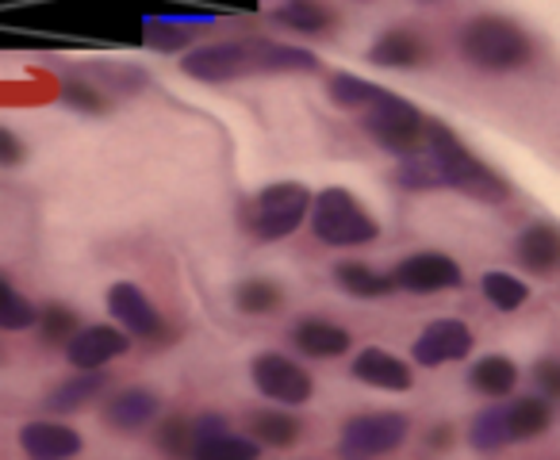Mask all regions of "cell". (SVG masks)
Wrapping results in <instances>:
<instances>
[{"instance_id":"cell-8","label":"cell","mask_w":560,"mask_h":460,"mask_svg":"<svg viewBox=\"0 0 560 460\" xmlns=\"http://www.w3.org/2000/svg\"><path fill=\"white\" fill-rule=\"evenodd\" d=\"M180 73L200 85H231V81L254 78V55H249V39L234 43H208V47H192L180 55Z\"/></svg>"},{"instance_id":"cell-35","label":"cell","mask_w":560,"mask_h":460,"mask_svg":"<svg viewBox=\"0 0 560 460\" xmlns=\"http://www.w3.org/2000/svg\"><path fill=\"white\" fill-rule=\"evenodd\" d=\"M158 445H162L165 457L188 460V445H192V418H180V414H170L158 426Z\"/></svg>"},{"instance_id":"cell-32","label":"cell","mask_w":560,"mask_h":460,"mask_svg":"<svg viewBox=\"0 0 560 460\" xmlns=\"http://www.w3.org/2000/svg\"><path fill=\"white\" fill-rule=\"evenodd\" d=\"M284 304V288L277 281H265V276H249L234 288V307L242 315H269Z\"/></svg>"},{"instance_id":"cell-23","label":"cell","mask_w":560,"mask_h":460,"mask_svg":"<svg viewBox=\"0 0 560 460\" xmlns=\"http://www.w3.org/2000/svg\"><path fill=\"white\" fill-rule=\"evenodd\" d=\"M335 284L350 299H384V296H392V292H396L392 273H381V269L365 266V261H338V266H335Z\"/></svg>"},{"instance_id":"cell-36","label":"cell","mask_w":560,"mask_h":460,"mask_svg":"<svg viewBox=\"0 0 560 460\" xmlns=\"http://www.w3.org/2000/svg\"><path fill=\"white\" fill-rule=\"evenodd\" d=\"M62 104L66 108H78L85 111V116H96V111L108 108V101H104V93L96 85H89V81H66L62 85Z\"/></svg>"},{"instance_id":"cell-16","label":"cell","mask_w":560,"mask_h":460,"mask_svg":"<svg viewBox=\"0 0 560 460\" xmlns=\"http://www.w3.org/2000/svg\"><path fill=\"white\" fill-rule=\"evenodd\" d=\"M514 258L526 273L552 276L560 269V223L552 219H537V223L522 226V235L514 238Z\"/></svg>"},{"instance_id":"cell-12","label":"cell","mask_w":560,"mask_h":460,"mask_svg":"<svg viewBox=\"0 0 560 460\" xmlns=\"http://www.w3.org/2000/svg\"><path fill=\"white\" fill-rule=\"evenodd\" d=\"M124 353H131V334L108 322H93V327H81L78 334L66 342V361H70L78 373H101L112 361H119Z\"/></svg>"},{"instance_id":"cell-13","label":"cell","mask_w":560,"mask_h":460,"mask_svg":"<svg viewBox=\"0 0 560 460\" xmlns=\"http://www.w3.org/2000/svg\"><path fill=\"white\" fill-rule=\"evenodd\" d=\"M108 315L119 330H127L131 338H158L162 334V311L150 304V296L131 281H119L108 288Z\"/></svg>"},{"instance_id":"cell-14","label":"cell","mask_w":560,"mask_h":460,"mask_svg":"<svg viewBox=\"0 0 560 460\" xmlns=\"http://www.w3.org/2000/svg\"><path fill=\"white\" fill-rule=\"evenodd\" d=\"M20 449L27 460H73L85 449V437L58 418H35L20 426Z\"/></svg>"},{"instance_id":"cell-20","label":"cell","mask_w":560,"mask_h":460,"mask_svg":"<svg viewBox=\"0 0 560 460\" xmlns=\"http://www.w3.org/2000/svg\"><path fill=\"white\" fill-rule=\"evenodd\" d=\"M272 20H277L284 32L315 39V35L335 32L342 16H338V9L330 0H280L277 9H272Z\"/></svg>"},{"instance_id":"cell-39","label":"cell","mask_w":560,"mask_h":460,"mask_svg":"<svg viewBox=\"0 0 560 460\" xmlns=\"http://www.w3.org/2000/svg\"><path fill=\"white\" fill-rule=\"evenodd\" d=\"M450 441H453V426H434L427 434V445H430V449H438V452L450 449Z\"/></svg>"},{"instance_id":"cell-33","label":"cell","mask_w":560,"mask_h":460,"mask_svg":"<svg viewBox=\"0 0 560 460\" xmlns=\"http://www.w3.org/2000/svg\"><path fill=\"white\" fill-rule=\"evenodd\" d=\"M396 180L411 192H434L442 188V173H438V162L430 157V150H415V154L399 157Z\"/></svg>"},{"instance_id":"cell-11","label":"cell","mask_w":560,"mask_h":460,"mask_svg":"<svg viewBox=\"0 0 560 460\" xmlns=\"http://www.w3.org/2000/svg\"><path fill=\"white\" fill-rule=\"evenodd\" d=\"M476 334L468 322L460 319H434L419 330V338L411 342V361L422 368H442V365H457L472 353Z\"/></svg>"},{"instance_id":"cell-3","label":"cell","mask_w":560,"mask_h":460,"mask_svg":"<svg viewBox=\"0 0 560 460\" xmlns=\"http://www.w3.org/2000/svg\"><path fill=\"white\" fill-rule=\"evenodd\" d=\"M312 188L300 180H272L261 192H254L242 208V231L254 243H284L312 215Z\"/></svg>"},{"instance_id":"cell-34","label":"cell","mask_w":560,"mask_h":460,"mask_svg":"<svg viewBox=\"0 0 560 460\" xmlns=\"http://www.w3.org/2000/svg\"><path fill=\"white\" fill-rule=\"evenodd\" d=\"M35 330L43 334V342L62 345V350H66V342H70V338L81 330V319H78V311H73V307H66V304H47V307L39 311V322H35Z\"/></svg>"},{"instance_id":"cell-18","label":"cell","mask_w":560,"mask_h":460,"mask_svg":"<svg viewBox=\"0 0 560 460\" xmlns=\"http://www.w3.org/2000/svg\"><path fill=\"white\" fill-rule=\"evenodd\" d=\"M292 345L312 361H335V357H342V353H350L353 342H350V330L338 327V322L304 315V319H296V327H292Z\"/></svg>"},{"instance_id":"cell-5","label":"cell","mask_w":560,"mask_h":460,"mask_svg":"<svg viewBox=\"0 0 560 460\" xmlns=\"http://www.w3.org/2000/svg\"><path fill=\"white\" fill-rule=\"evenodd\" d=\"M361 127L392 157L415 154V150H422V139H427V116L407 96L392 93V89H384L381 101L369 111H361Z\"/></svg>"},{"instance_id":"cell-2","label":"cell","mask_w":560,"mask_h":460,"mask_svg":"<svg viewBox=\"0 0 560 460\" xmlns=\"http://www.w3.org/2000/svg\"><path fill=\"white\" fill-rule=\"evenodd\" d=\"M457 50L480 73H514L534 62V39L511 16H476L460 27Z\"/></svg>"},{"instance_id":"cell-17","label":"cell","mask_w":560,"mask_h":460,"mask_svg":"<svg viewBox=\"0 0 560 460\" xmlns=\"http://www.w3.org/2000/svg\"><path fill=\"white\" fill-rule=\"evenodd\" d=\"M162 418V399L150 388H119L104 403V422L119 434H139Z\"/></svg>"},{"instance_id":"cell-29","label":"cell","mask_w":560,"mask_h":460,"mask_svg":"<svg viewBox=\"0 0 560 460\" xmlns=\"http://www.w3.org/2000/svg\"><path fill=\"white\" fill-rule=\"evenodd\" d=\"M511 414V434L514 441H529V437L545 434L552 426V403L545 396H522L514 403H506Z\"/></svg>"},{"instance_id":"cell-6","label":"cell","mask_w":560,"mask_h":460,"mask_svg":"<svg viewBox=\"0 0 560 460\" xmlns=\"http://www.w3.org/2000/svg\"><path fill=\"white\" fill-rule=\"evenodd\" d=\"M411 434V414L404 411H361L338 434L342 460H381L396 452Z\"/></svg>"},{"instance_id":"cell-15","label":"cell","mask_w":560,"mask_h":460,"mask_svg":"<svg viewBox=\"0 0 560 460\" xmlns=\"http://www.w3.org/2000/svg\"><path fill=\"white\" fill-rule=\"evenodd\" d=\"M353 380L369 384L376 391H392V396H404V391L415 388V373L404 357H396L392 350H381V345H365V350L353 357L350 365Z\"/></svg>"},{"instance_id":"cell-7","label":"cell","mask_w":560,"mask_h":460,"mask_svg":"<svg viewBox=\"0 0 560 460\" xmlns=\"http://www.w3.org/2000/svg\"><path fill=\"white\" fill-rule=\"evenodd\" d=\"M249 380H254L257 396H265L277 406H304L315 396L312 373L284 353H257L249 365Z\"/></svg>"},{"instance_id":"cell-40","label":"cell","mask_w":560,"mask_h":460,"mask_svg":"<svg viewBox=\"0 0 560 460\" xmlns=\"http://www.w3.org/2000/svg\"><path fill=\"white\" fill-rule=\"evenodd\" d=\"M358 4H369V0H358Z\"/></svg>"},{"instance_id":"cell-31","label":"cell","mask_w":560,"mask_h":460,"mask_svg":"<svg viewBox=\"0 0 560 460\" xmlns=\"http://www.w3.org/2000/svg\"><path fill=\"white\" fill-rule=\"evenodd\" d=\"M480 292H483V299L495 307V311H518V307L529 304L526 281H518L514 273H503V269H491V273H483Z\"/></svg>"},{"instance_id":"cell-10","label":"cell","mask_w":560,"mask_h":460,"mask_svg":"<svg viewBox=\"0 0 560 460\" xmlns=\"http://www.w3.org/2000/svg\"><path fill=\"white\" fill-rule=\"evenodd\" d=\"M261 445L249 434L231 429V418L219 411H203L192 418V445L188 460H257Z\"/></svg>"},{"instance_id":"cell-25","label":"cell","mask_w":560,"mask_h":460,"mask_svg":"<svg viewBox=\"0 0 560 460\" xmlns=\"http://www.w3.org/2000/svg\"><path fill=\"white\" fill-rule=\"evenodd\" d=\"M468 445L476 452H499L511 449L514 434H511V414H506V403L483 406L472 422H468Z\"/></svg>"},{"instance_id":"cell-30","label":"cell","mask_w":560,"mask_h":460,"mask_svg":"<svg viewBox=\"0 0 560 460\" xmlns=\"http://www.w3.org/2000/svg\"><path fill=\"white\" fill-rule=\"evenodd\" d=\"M35 322H39V307L24 292H16V284L0 273V330L20 334V330H32Z\"/></svg>"},{"instance_id":"cell-24","label":"cell","mask_w":560,"mask_h":460,"mask_svg":"<svg viewBox=\"0 0 560 460\" xmlns=\"http://www.w3.org/2000/svg\"><path fill=\"white\" fill-rule=\"evenodd\" d=\"M104 388H108V376H104V368H101V373H78V376H70V380H62V384H55V388H50L47 411L50 414H73V411H81V406L93 403Z\"/></svg>"},{"instance_id":"cell-19","label":"cell","mask_w":560,"mask_h":460,"mask_svg":"<svg viewBox=\"0 0 560 460\" xmlns=\"http://www.w3.org/2000/svg\"><path fill=\"white\" fill-rule=\"evenodd\" d=\"M430 58V43L415 27H388L381 39L369 47V62L381 70H411Z\"/></svg>"},{"instance_id":"cell-27","label":"cell","mask_w":560,"mask_h":460,"mask_svg":"<svg viewBox=\"0 0 560 460\" xmlns=\"http://www.w3.org/2000/svg\"><path fill=\"white\" fill-rule=\"evenodd\" d=\"M249 426V437H254L257 445H272V449H289V445H296L300 437V422L292 418V414H284L277 406V411H249L246 418Z\"/></svg>"},{"instance_id":"cell-1","label":"cell","mask_w":560,"mask_h":460,"mask_svg":"<svg viewBox=\"0 0 560 460\" xmlns=\"http://www.w3.org/2000/svg\"><path fill=\"white\" fill-rule=\"evenodd\" d=\"M422 150H430V157L438 162V173H442V188H453V192L468 196L476 203H506L511 200V185L506 177H499L488 162L472 154L465 142L457 139L450 123L442 119H427V139H422Z\"/></svg>"},{"instance_id":"cell-37","label":"cell","mask_w":560,"mask_h":460,"mask_svg":"<svg viewBox=\"0 0 560 460\" xmlns=\"http://www.w3.org/2000/svg\"><path fill=\"white\" fill-rule=\"evenodd\" d=\"M529 380H534L537 396L560 399V357H541L529 368Z\"/></svg>"},{"instance_id":"cell-4","label":"cell","mask_w":560,"mask_h":460,"mask_svg":"<svg viewBox=\"0 0 560 460\" xmlns=\"http://www.w3.org/2000/svg\"><path fill=\"white\" fill-rule=\"evenodd\" d=\"M312 235L330 250H358L381 238V223L350 188H323L312 200Z\"/></svg>"},{"instance_id":"cell-38","label":"cell","mask_w":560,"mask_h":460,"mask_svg":"<svg viewBox=\"0 0 560 460\" xmlns=\"http://www.w3.org/2000/svg\"><path fill=\"white\" fill-rule=\"evenodd\" d=\"M20 162H24V142H20L9 127H0V165L12 169V165H20Z\"/></svg>"},{"instance_id":"cell-22","label":"cell","mask_w":560,"mask_h":460,"mask_svg":"<svg viewBox=\"0 0 560 460\" xmlns=\"http://www.w3.org/2000/svg\"><path fill=\"white\" fill-rule=\"evenodd\" d=\"M518 376H522L518 365L511 357H503V353H488V357H480L468 368V384H472L476 396L495 399V403L518 388Z\"/></svg>"},{"instance_id":"cell-28","label":"cell","mask_w":560,"mask_h":460,"mask_svg":"<svg viewBox=\"0 0 560 460\" xmlns=\"http://www.w3.org/2000/svg\"><path fill=\"white\" fill-rule=\"evenodd\" d=\"M211 16L203 20H173V16H150L147 20V39L158 43V50L173 55V50H188L196 47V32L208 27Z\"/></svg>"},{"instance_id":"cell-21","label":"cell","mask_w":560,"mask_h":460,"mask_svg":"<svg viewBox=\"0 0 560 460\" xmlns=\"http://www.w3.org/2000/svg\"><path fill=\"white\" fill-rule=\"evenodd\" d=\"M254 50V73L261 78H284V73H315L319 70V58L304 47H284V43H269V39H249Z\"/></svg>"},{"instance_id":"cell-9","label":"cell","mask_w":560,"mask_h":460,"mask_svg":"<svg viewBox=\"0 0 560 460\" xmlns=\"http://www.w3.org/2000/svg\"><path fill=\"white\" fill-rule=\"evenodd\" d=\"M392 284L396 292H411V296H434V292H453L465 284V269L442 250H419L407 253L392 269Z\"/></svg>"},{"instance_id":"cell-26","label":"cell","mask_w":560,"mask_h":460,"mask_svg":"<svg viewBox=\"0 0 560 460\" xmlns=\"http://www.w3.org/2000/svg\"><path fill=\"white\" fill-rule=\"evenodd\" d=\"M381 93H384V85H373V81H365V78H358V73H346V70H338V73H330L327 78V96H330V104L335 108H342V111H369L376 101H381Z\"/></svg>"}]
</instances>
